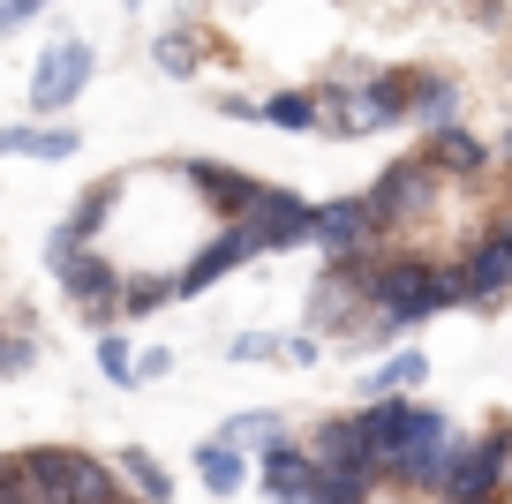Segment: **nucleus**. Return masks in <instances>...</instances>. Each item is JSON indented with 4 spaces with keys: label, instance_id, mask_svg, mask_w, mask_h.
<instances>
[{
    "label": "nucleus",
    "instance_id": "nucleus-34",
    "mask_svg": "<svg viewBox=\"0 0 512 504\" xmlns=\"http://www.w3.org/2000/svg\"><path fill=\"white\" fill-rule=\"evenodd\" d=\"M475 504H505V497H475Z\"/></svg>",
    "mask_w": 512,
    "mask_h": 504
},
{
    "label": "nucleus",
    "instance_id": "nucleus-14",
    "mask_svg": "<svg viewBox=\"0 0 512 504\" xmlns=\"http://www.w3.org/2000/svg\"><path fill=\"white\" fill-rule=\"evenodd\" d=\"M249 256H256V249H249V234H241V226H219V234H211L204 249H196L189 264L174 271V301H196V294H211V286H219V279H234V271L249 264Z\"/></svg>",
    "mask_w": 512,
    "mask_h": 504
},
{
    "label": "nucleus",
    "instance_id": "nucleus-29",
    "mask_svg": "<svg viewBox=\"0 0 512 504\" xmlns=\"http://www.w3.org/2000/svg\"><path fill=\"white\" fill-rule=\"evenodd\" d=\"M136 384H159V377H174V347H136Z\"/></svg>",
    "mask_w": 512,
    "mask_h": 504
},
{
    "label": "nucleus",
    "instance_id": "nucleus-23",
    "mask_svg": "<svg viewBox=\"0 0 512 504\" xmlns=\"http://www.w3.org/2000/svg\"><path fill=\"white\" fill-rule=\"evenodd\" d=\"M256 121L287 128V136H309V128H324V106H317V91H272L256 106Z\"/></svg>",
    "mask_w": 512,
    "mask_h": 504
},
{
    "label": "nucleus",
    "instance_id": "nucleus-16",
    "mask_svg": "<svg viewBox=\"0 0 512 504\" xmlns=\"http://www.w3.org/2000/svg\"><path fill=\"white\" fill-rule=\"evenodd\" d=\"M422 166H430V174L437 181H445V174H460V181H475V174H490V151H482V143L475 136H467V128L460 121H445V128H430V143H422Z\"/></svg>",
    "mask_w": 512,
    "mask_h": 504
},
{
    "label": "nucleus",
    "instance_id": "nucleus-28",
    "mask_svg": "<svg viewBox=\"0 0 512 504\" xmlns=\"http://www.w3.org/2000/svg\"><path fill=\"white\" fill-rule=\"evenodd\" d=\"M377 497V482H354V474H324L317 482V504H369Z\"/></svg>",
    "mask_w": 512,
    "mask_h": 504
},
{
    "label": "nucleus",
    "instance_id": "nucleus-36",
    "mask_svg": "<svg viewBox=\"0 0 512 504\" xmlns=\"http://www.w3.org/2000/svg\"><path fill=\"white\" fill-rule=\"evenodd\" d=\"M113 504H136V497H113Z\"/></svg>",
    "mask_w": 512,
    "mask_h": 504
},
{
    "label": "nucleus",
    "instance_id": "nucleus-11",
    "mask_svg": "<svg viewBox=\"0 0 512 504\" xmlns=\"http://www.w3.org/2000/svg\"><path fill=\"white\" fill-rule=\"evenodd\" d=\"M452 279H460V309H497V301L512 294V234L490 226V234L452 264Z\"/></svg>",
    "mask_w": 512,
    "mask_h": 504
},
{
    "label": "nucleus",
    "instance_id": "nucleus-35",
    "mask_svg": "<svg viewBox=\"0 0 512 504\" xmlns=\"http://www.w3.org/2000/svg\"><path fill=\"white\" fill-rule=\"evenodd\" d=\"M497 226H505V234H512V219H497Z\"/></svg>",
    "mask_w": 512,
    "mask_h": 504
},
{
    "label": "nucleus",
    "instance_id": "nucleus-31",
    "mask_svg": "<svg viewBox=\"0 0 512 504\" xmlns=\"http://www.w3.org/2000/svg\"><path fill=\"white\" fill-rule=\"evenodd\" d=\"M38 8H53V0H0V16H8V23H31Z\"/></svg>",
    "mask_w": 512,
    "mask_h": 504
},
{
    "label": "nucleus",
    "instance_id": "nucleus-9",
    "mask_svg": "<svg viewBox=\"0 0 512 504\" xmlns=\"http://www.w3.org/2000/svg\"><path fill=\"white\" fill-rule=\"evenodd\" d=\"M309 249L324 256H369L384 249V226L362 196H332V204H309Z\"/></svg>",
    "mask_w": 512,
    "mask_h": 504
},
{
    "label": "nucleus",
    "instance_id": "nucleus-6",
    "mask_svg": "<svg viewBox=\"0 0 512 504\" xmlns=\"http://www.w3.org/2000/svg\"><path fill=\"white\" fill-rule=\"evenodd\" d=\"M91 76H98V53L83 46V38H53V46L38 53V68H31V113H68L91 91Z\"/></svg>",
    "mask_w": 512,
    "mask_h": 504
},
{
    "label": "nucleus",
    "instance_id": "nucleus-20",
    "mask_svg": "<svg viewBox=\"0 0 512 504\" xmlns=\"http://www.w3.org/2000/svg\"><path fill=\"white\" fill-rule=\"evenodd\" d=\"M196 482H204L211 497H241V489H249V452L204 437V444H196Z\"/></svg>",
    "mask_w": 512,
    "mask_h": 504
},
{
    "label": "nucleus",
    "instance_id": "nucleus-22",
    "mask_svg": "<svg viewBox=\"0 0 512 504\" xmlns=\"http://www.w3.org/2000/svg\"><path fill=\"white\" fill-rule=\"evenodd\" d=\"M219 444H234V452H272V444H287V414L249 407V414H234V422L219 429Z\"/></svg>",
    "mask_w": 512,
    "mask_h": 504
},
{
    "label": "nucleus",
    "instance_id": "nucleus-12",
    "mask_svg": "<svg viewBox=\"0 0 512 504\" xmlns=\"http://www.w3.org/2000/svg\"><path fill=\"white\" fill-rule=\"evenodd\" d=\"M302 452L317 459V474H354V482H377V452H369L362 407H354V414H324L317 437H309Z\"/></svg>",
    "mask_w": 512,
    "mask_h": 504
},
{
    "label": "nucleus",
    "instance_id": "nucleus-3",
    "mask_svg": "<svg viewBox=\"0 0 512 504\" xmlns=\"http://www.w3.org/2000/svg\"><path fill=\"white\" fill-rule=\"evenodd\" d=\"M23 504H113L121 482H113V459H91L76 444H31V452L8 459Z\"/></svg>",
    "mask_w": 512,
    "mask_h": 504
},
{
    "label": "nucleus",
    "instance_id": "nucleus-26",
    "mask_svg": "<svg viewBox=\"0 0 512 504\" xmlns=\"http://www.w3.org/2000/svg\"><path fill=\"white\" fill-rule=\"evenodd\" d=\"M166 301H174V279H159V271L151 279H121V316H151Z\"/></svg>",
    "mask_w": 512,
    "mask_h": 504
},
{
    "label": "nucleus",
    "instance_id": "nucleus-15",
    "mask_svg": "<svg viewBox=\"0 0 512 504\" xmlns=\"http://www.w3.org/2000/svg\"><path fill=\"white\" fill-rule=\"evenodd\" d=\"M113 204H121V181H98V189H83L76 204H68V219L46 234V264H61V256H76V249H98V234H106Z\"/></svg>",
    "mask_w": 512,
    "mask_h": 504
},
{
    "label": "nucleus",
    "instance_id": "nucleus-5",
    "mask_svg": "<svg viewBox=\"0 0 512 504\" xmlns=\"http://www.w3.org/2000/svg\"><path fill=\"white\" fill-rule=\"evenodd\" d=\"M362 204L377 211L384 234H400V226H415V219H430V211H437V174L422 166V158H392V166L362 189Z\"/></svg>",
    "mask_w": 512,
    "mask_h": 504
},
{
    "label": "nucleus",
    "instance_id": "nucleus-8",
    "mask_svg": "<svg viewBox=\"0 0 512 504\" xmlns=\"http://www.w3.org/2000/svg\"><path fill=\"white\" fill-rule=\"evenodd\" d=\"M181 181L196 189V204H204L219 226H241L256 211V196H264V181L241 174V166H226V158H181Z\"/></svg>",
    "mask_w": 512,
    "mask_h": 504
},
{
    "label": "nucleus",
    "instance_id": "nucleus-19",
    "mask_svg": "<svg viewBox=\"0 0 512 504\" xmlns=\"http://www.w3.org/2000/svg\"><path fill=\"white\" fill-rule=\"evenodd\" d=\"M83 136L76 128H0V158H46V166H61V158H76Z\"/></svg>",
    "mask_w": 512,
    "mask_h": 504
},
{
    "label": "nucleus",
    "instance_id": "nucleus-30",
    "mask_svg": "<svg viewBox=\"0 0 512 504\" xmlns=\"http://www.w3.org/2000/svg\"><path fill=\"white\" fill-rule=\"evenodd\" d=\"M287 362L294 369H317L324 362V339H317V331H294V339H287Z\"/></svg>",
    "mask_w": 512,
    "mask_h": 504
},
{
    "label": "nucleus",
    "instance_id": "nucleus-17",
    "mask_svg": "<svg viewBox=\"0 0 512 504\" xmlns=\"http://www.w3.org/2000/svg\"><path fill=\"white\" fill-rule=\"evenodd\" d=\"M407 121H422V128L460 121V83L437 76V68H407Z\"/></svg>",
    "mask_w": 512,
    "mask_h": 504
},
{
    "label": "nucleus",
    "instance_id": "nucleus-18",
    "mask_svg": "<svg viewBox=\"0 0 512 504\" xmlns=\"http://www.w3.org/2000/svg\"><path fill=\"white\" fill-rule=\"evenodd\" d=\"M113 482H128V497H136V504H174V474H166V459L144 452V444L113 452Z\"/></svg>",
    "mask_w": 512,
    "mask_h": 504
},
{
    "label": "nucleus",
    "instance_id": "nucleus-4",
    "mask_svg": "<svg viewBox=\"0 0 512 504\" xmlns=\"http://www.w3.org/2000/svg\"><path fill=\"white\" fill-rule=\"evenodd\" d=\"M512 489V422H490L475 437H445V467H437V504H475Z\"/></svg>",
    "mask_w": 512,
    "mask_h": 504
},
{
    "label": "nucleus",
    "instance_id": "nucleus-25",
    "mask_svg": "<svg viewBox=\"0 0 512 504\" xmlns=\"http://www.w3.org/2000/svg\"><path fill=\"white\" fill-rule=\"evenodd\" d=\"M128 362H136V347H128L121 331H98V377L121 384V392H136V369H128Z\"/></svg>",
    "mask_w": 512,
    "mask_h": 504
},
{
    "label": "nucleus",
    "instance_id": "nucleus-38",
    "mask_svg": "<svg viewBox=\"0 0 512 504\" xmlns=\"http://www.w3.org/2000/svg\"><path fill=\"white\" fill-rule=\"evenodd\" d=\"M0 31H8V16H0Z\"/></svg>",
    "mask_w": 512,
    "mask_h": 504
},
{
    "label": "nucleus",
    "instance_id": "nucleus-37",
    "mask_svg": "<svg viewBox=\"0 0 512 504\" xmlns=\"http://www.w3.org/2000/svg\"><path fill=\"white\" fill-rule=\"evenodd\" d=\"M128 8H144V0H128Z\"/></svg>",
    "mask_w": 512,
    "mask_h": 504
},
{
    "label": "nucleus",
    "instance_id": "nucleus-32",
    "mask_svg": "<svg viewBox=\"0 0 512 504\" xmlns=\"http://www.w3.org/2000/svg\"><path fill=\"white\" fill-rule=\"evenodd\" d=\"M0 504H23V489H16V474H8V459H0Z\"/></svg>",
    "mask_w": 512,
    "mask_h": 504
},
{
    "label": "nucleus",
    "instance_id": "nucleus-7",
    "mask_svg": "<svg viewBox=\"0 0 512 504\" xmlns=\"http://www.w3.org/2000/svg\"><path fill=\"white\" fill-rule=\"evenodd\" d=\"M53 279L68 286V301H76V316L91 331H113V316H121V271L106 264L98 249H76V256H61V264H46Z\"/></svg>",
    "mask_w": 512,
    "mask_h": 504
},
{
    "label": "nucleus",
    "instance_id": "nucleus-24",
    "mask_svg": "<svg viewBox=\"0 0 512 504\" xmlns=\"http://www.w3.org/2000/svg\"><path fill=\"white\" fill-rule=\"evenodd\" d=\"M151 61H159V76H196L204 46H196V31H166V38H151Z\"/></svg>",
    "mask_w": 512,
    "mask_h": 504
},
{
    "label": "nucleus",
    "instance_id": "nucleus-21",
    "mask_svg": "<svg viewBox=\"0 0 512 504\" xmlns=\"http://www.w3.org/2000/svg\"><path fill=\"white\" fill-rule=\"evenodd\" d=\"M422 384H430V354H422V347H400L392 362H377V369L362 377V399H392V392L415 399Z\"/></svg>",
    "mask_w": 512,
    "mask_h": 504
},
{
    "label": "nucleus",
    "instance_id": "nucleus-2",
    "mask_svg": "<svg viewBox=\"0 0 512 504\" xmlns=\"http://www.w3.org/2000/svg\"><path fill=\"white\" fill-rule=\"evenodd\" d=\"M437 309H460V279L452 264H430V256H377V279H369V339H400V331L430 324Z\"/></svg>",
    "mask_w": 512,
    "mask_h": 504
},
{
    "label": "nucleus",
    "instance_id": "nucleus-27",
    "mask_svg": "<svg viewBox=\"0 0 512 504\" xmlns=\"http://www.w3.org/2000/svg\"><path fill=\"white\" fill-rule=\"evenodd\" d=\"M226 362H287V339H279V331H234V339H226Z\"/></svg>",
    "mask_w": 512,
    "mask_h": 504
},
{
    "label": "nucleus",
    "instance_id": "nucleus-33",
    "mask_svg": "<svg viewBox=\"0 0 512 504\" xmlns=\"http://www.w3.org/2000/svg\"><path fill=\"white\" fill-rule=\"evenodd\" d=\"M505 158H512V128H505Z\"/></svg>",
    "mask_w": 512,
    "mask_h": 504
},
{
    "label": "nucleus",
    "instance_id": "nucleus-1",
    "mask_svg": "<svg viewBox=\"0 0 512 504\" xmlns=\"http://www.w3.org/2000/svg\"><path fill=\"white\" fill-rule=\"evenodd\" d=\"M362 429H369V452H377V482H400V489H422V497H437V467H445V407H430V399H362Z\"/></svg>",
    "mask_w": 512,
    "mask_h": 504
},
{
    "label": "nucleus",
    "instance_id": "nucleus-13",
    "mask_svg": "<svg viewBox=\"0 0 512 504\" xmlns=\"http://www.w3.org/2000/svg\"><path fill=\"white\" fill-rule=\"evenodd\" d=\"M249 482L264 489L272 504H317V482H324V474H317V459L287 437V444H272V452L249 459Z\"/></svg>",
    "mask_w": 512,
    "mask_h": 504
},
{
    "label": "nucleus",
    "instance_id": "nucleus-10",
    "mask_svg": "<svg viewBox=\"0 0 512 504\" xmlns=\"http://www.w3.org/2000/svg\"><path fill=\"white\" fill-rule=\"evenodd\" d=\"M241 234H249L256 256H287V249H309V196L294 189H272L264 181V196H256V211L241 219Z\"/></svg>",
    "mask_w": 512,
    "mask_h": 504
}]
</instances>
